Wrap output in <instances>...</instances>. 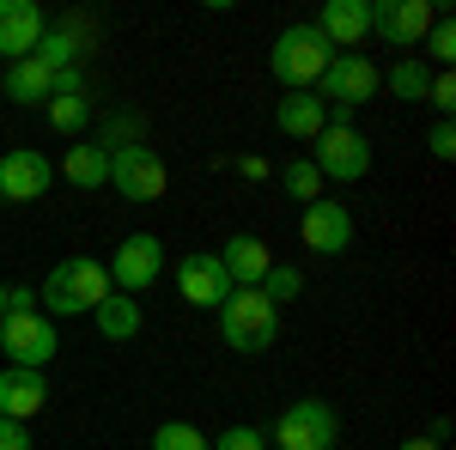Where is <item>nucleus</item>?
<instances>
[{
    "label": "nucleus",
    "mask_w": 456,
    "mask_h": 450,
    "mask_svg": "<svg viewBox=\"0 0 456 450\" xmlns=\"http://www.w3.org/2000/svg\"><path fill=\"white\" fill-rule=\"evenodd\" d=\"M104 274H110V292L141 299L146 286H159V274H165V243L152 238V232H128V238L116 243V256L104 262Z\"/></svg>",
    "instance_id": "obj_8"
},
{
    "label": "nucleus",
    "mask_w": 456,
    "mask_h": 450,
    "mask_svg": "<svg viewBox=\"0 0 456 450\" xmlns=\"http://www.w3.org/2000/svg\"><path fill=\"white\" fill-rule=\"evenodd\" d=\"M43 408H49V378L6 365V372H0V420H25V426H31Z\"/></svg>",
    "instance_id": "obj_17"
},
{
    "label": "nucleus",
    "mask_w": 456,
    "mask_h": 450,
    "mask_svg": "<svg viewBox=\"0 0 456 450\" xmlns=\"http://www.w3.org/2000/svg\"><path fill=\"white\" fill-rule=\"evenodd\" d=\"M384 86L402 98V104H426V86H432V68H426L420 55H402L395 68L384 73Z\"/></svg>",
    "instance_id": "obj_22"
},
{
    "label": "nucleus",
    "mask_w": 456,
    "mask_h": 450,
    "mask_svg": "<svg viewBox=\"0 0 456 450\" xmlns=\"http://www.w3.org/2000/svg\"><path fill=\"white\" fill-rule=\"evenodd\" d=\"M213 256H219V268H225L232 286H262V274L274 268V250L256 238V232H232L225 250H213Z\"/></svg>",
    "instance_id": "obj_16"
},
{
    "label": "nucleus",
    "mask_w": 456,
    "mask_h": 450,
    "mask_svg": "<svg viewBox=\"0 0 456 450\" xmlns=\"http://www.w3.org/2000/svg\"><path fill=\"white\" fill-rule=\"evenodd\" d=\"M256 292H262V299H274V305H292V299L305 292V274H298L292 262H274V268L262 274V286H256Z\"/></svg>",
    "instance_id": "obj_26"
},
{
    "label": "nucleus",
    "mask_w": 456,
    "mask_h": 450,
    "mask_svg": "<svg viewBox=\"0 0 456 450\" xmlns=\"http://www.w3.org/2000/svg\"><path fill=\"white\" fill-rule=\"evenodd\" d=\"M12 311H37V292H31V286H12ZM12 311H6V316H12Z\"/></svg>",
    "instance_id": "obj_34"
},
{
    "label": "nucleus",
    "mask_w": 456,
    "mask_h": 450,
    "mask_svg": "<svg viewBox=\"0 0 456 450\" xmlns=\"http://www.w3.org/2000/svg\"><path fill=\"white\" fill-rule=\"evenodd\" d=\"M49 183H55V165H49L37 146H12V152H0V201L31 208V201L49 195Z\"/></svg>",
    "instance_id": "obj_11"
},
{
    "label": "nucleus",
    "mask_w": 456,
    "mask_h": 450,
    "mask_svg": "<svg viewBox=\"0 0 456 450\" xmlns=\"http://www.w3.org/2000/svg\"><path fill=\"white\" fill-rule=\"evenodd\" d=\"M79 55H86V49H79V31H68V25H49V31H43V43H37V61H43L49 73L73 68Z\"/></svg>",
    "instance_id": "obj_24"
},
{
    "label": "nucleus",
    "mask_w": 456,
    "mask_h": 450,
    "mask_svg": "<svg viewBox=\"0 0 456 450\" xmlns=\"http://www.w3.org/2000/svg\"><path fill=\"white\" fill-rule=\"evenodd\" d=\"M0 353L19 372H43L61 353V335H55V323L43 311H12V316H0Z\"/></svg>",
    "instance_id": "obj_6"
},
{
    "label": "nucleus",
    "mask_w": 456,
    "mask_h": 450,
    "mask_svg": "<svg viewBox=\"0 0 456 450\" xmlns=\"http://www.w3.org/2000/svg\"><path fill=\"white\" fill-rule=\"evenodd\" d=\"M329 61H335V49L316 37V25H286L274 37V49H268V73L286 92H316V79H322Z\"/></svg>",
    "instance_id": "obj_3"
},
{
    "label": "nucleus",
    "mask_w": 456,
    "mask_h": 450,
    "mask_svg": "<svg viewBox=\"0 0 456 450\" xmlns=\"http://www.w3.org/2000/svg\"><path fill=\"white\" fill-rule=\"evenodd\" d=\"M426 146H432V159H456V128H451V122H438V128L426 135Z\"/></svg>",
    "instance_id": "obj_32"
},
{
    "label": "nucleus",
    "mask_w": 456,
    "mask_h": 450,
    "mask_svg": "<svg viewBox=\"0 0 456 450\" xmlns=\"http://www.w3.org/2000/svg\"><path fill=\"white\" fill-rule=\"evenodd\" d=\"M0 450H31V426L25 420H0Z\"/></svg>",
    "instance_id": "obj_31"
},
{
    "label": "nucleus",
    "mask_w": 456,
    "mask_h": 450,
    "mask_svg": "<svg viewBox=\"0 0 456 450\" xmlns=\"http://www.w3.org/2000/svg\"><path fill=\"white\" fill-rule=\"evenodd\" d=\"M432 25L438 0H371V37H384L389 49H420Z\"/></svg>",
    "instance_id": "obj_10"
},
{
    "label": "nucleus",
    "mask_w": 456,
    "mask_h": 450,
    "mask_svg": "<svg viewBox=\"0 0 456 450\" xmlns=\"http://www.w3.org/2000/svg\"><path fill=\"white\" fill-rule=\"evenodd\" d=\"M298 238H305V250H311V256H347L353 213L341 208V201H311V208H305V219H298Z\"/></svg>",
    "instance_id": "obj_13"
},
{
    "label": "nucleus",
    "mask_w": 456,
    "mask_h": 450,
    "mask_svg": "<svg viewBox=\"0 0 456 450\" xmlns=\"http://www.w3.org/2000/svg\"><path fill=\"white\" fill-rule=\"evenodd\" d=\"M110 299V274L98 256H68V262H55L49 280L37 286V311L49 316H92L98 305Z\"/></svg>",
    "instance_id": "obj_1"
},
{
    "label": "nucleus",
    "mask_w": 456,
    "mask_h": 450,
    "mask_svg": "<svg viewBox=\"0 0 456 450\" xmlns=\"http://www.w3.org/2000/svg\"><path fill=\"white\" fill-rule=\"evenodd\" d=\"M274 128L286 140H316L329 128V104L316 98V92H286L281 104H274Z\"/></svg>",
    "instance_id": "obj_18"
},
{
    "label": "nucleus",
    "mask_w": 456,
    "mask_h": 450,
    "mask_svg": "<svg viewBox=\"0 0 456 450\" xmlns=\"http://www.w3.org/2000/svg\"><path fill=\"white\" fill-rule=\"evenodd\" d=\"M110 189L128 195L134 208H152L165 189H171V171L152 146H110Z\"/></svg>",
    "instance_id": "obj_7"
},
{
    "label": "nucleus",
    "mask_w": 456,
    "mask_h": 450,
    "mask_svg": "<svg viewBox=\"0 0 456 450\" xmlns=\"http://www.w3.org/2000/svg\"><path fill=\"white\" fill-rule=\"evenodd\" d=\"M92 323H98V335H104V341H134L146 316H141V299H128V292H110L104 305L92 311Z\"/></svg>",
    "instance_id": "obj_20"
},
{
    "label": "nucleus",
    "mask_w": 456,
    "mask_h": 450,
    "mask_svg": "<svg viewBox=\"0 0 456 450\" xmlns=\"http://www.w3.org/2000/svg\"><path fill=\"white\" fill-rule=\"evenodd\" d=\"M219 341L232 347V353H268V347L281 341V305L274 299H262L256 286H232L225 299H219Z\"/></svg>",
    "instance_id": "obj_2"
},
{
    "label": "nucleus",
    "mask_w": 456,
    "mask_h": 450,
    "mask_svg": "<svg viewBox=\"0 0 456 450\" xmlns=\"http://www.w3.org/2000/svg\"><path fill=\"white\" fill-rule=\"evenodd\" d=\"M208 450H268V432L262 426H225Z\"/></svg>",
    "instance_id": "obj_29"
},
{
    "label": "nucleus",
    "mask_w": 456,
    "mask_h": 450,
    "mask_svg": "<svg viewBox=\"0 0 456 450\" xmlns=\"http://www.w3.org/2000/svg\"><path fill=\"white\" fill-rule=\"evenodd\" d=\"M176 292H183V305H195V311H219V299L232 292V280H225V268H219L213 250H189V256L176 262Z\"/></svg>",
    "instance_id": "obj_12"
},
{
    "label": "nucleus",
    "mask_w": 456,
    "mask_h": 450,
    "mask_svg": "<svg viewBox=\"0 0 456 450\" xmlns=\"http://www.w3.org/2000/svg\"><path fill=\"white\" fill-rule=\"evenodd\" d=\"M420 49H426V61H438V73H451V61H456V25L444 19V12H438V25L426 31Z\"/></svg>",
    "instance_id": "obj_28"
},
{
    "label": "nucleus",
    "mask_w": 456,
    "mask_h": 450,
    "mask_svg": "<svg viewBox=\"0 0 456 450\" xmlns=\"http://www.w3.org/2000/svg\"><path fill=\"white\" fill-rule=\"evenodd\" d=\"M6 98H12V104H49V98H55V73L43 68L37 55L12 61V68H6Z\"/></svg>",
    "instance_id": "obj_19"
},
{
    "label": "nucleus",
    "mask_w": 456,
    "mask_h": 450,
    "mask_svg": "<svg viewBox=\"0 0 456 450\" xmlns=\"http://www.w3.org/2000/svg\"><path fill=\"white\" fill-rule=\"evenodd\" d=\"M281 183H286V195H292V201H305V208L322 201V176H316L311 159H292V165L281 171Z\"/></svg>",
    "instance_id": "obj_25"
},
{
    "label": "nucleus",
    "mask_w": 456,
    "mask_h": 450,
    "mask_svg": "<svg viewBox=\"0 0 456 450\" xmlns=\"http://www.w3.org/2000/svg\"><path fill=\"white\" fill-rule=\"evenodd\" d=\"M426 104L438 110V122H451V110H456V79H451V73H432V86H426Z\"/></svg>",
    "instance_id": "obj_30"
},
{
    "label": "nucleus",
    "mask_w": 456,
    "mask_h": 450,
    "mask_svg": "<svg viewBox=\"0 0 456 450\" xmlns=\"http://www.w3.org/2000/svg\"><path fill=\"white\" fill-rule=\"evenodd\" d=\"M43 31H49V19H43L37 0H0V55H6V68L37 55Z\"/></svg>",
    "instance_id": "obj_14"
},
{
    "label": "nucleus",
    "mask_w": 456,
    "mask_h": 450,
    "mask_svg": "<svg viewBox=\"0 0 456 450\" xmlns=\"http://www.w3.org/2000/svg\"><path fill=\"white\" fill-rule=\"evenodd\" d=\"M378 92H384V68H378L371 55H359V49L335 55V61L322 68V79H316V98L329 110H359V104H371Z\"/></svg>",
    "instance_id": "obj_4"
},
{
    "label": "nucleus",
    "mask_w": 456,
    "mask_h": 450,
    "mask_svg": "<svg viewBox=\"0 0 456 450\" xmlns=\"http://www.w3.org/2000/svg\"><path fill=\"white\" fill-rule=\"evenodd\" d=\"M12 311V286H6V280H0V316Z\"/></svg>",
    "instance_id": "obj_36"
},
{
    "label": "nucleus",
    "mask_w": 456,
    "mask_h": 450,
    "mask_svg": "<svg viewBox=\"0 0 456 450\" xmlns=\"http://www.w3.org/2000/svg\"><path fill=\"white\" fill-rule=\"evenodd\" d=\"M238 176H249V183H262V176H268V159H256V152H249V159H238Z\"/></svg>",
    "instance_id": "obj_33"
},
{
    "label": "nucleus",
    "mask_w": 456,
    "mask_h": 450,
    "mask_svg": "<svg viewBox=\"0 0 456 450\" xmlns=\"http://www.w3.org/2000/svg\"><path fill=\"white\" fill-rule=\"evenodd\" d=\"M311 146H316L311 152L316 176H335V183H365L371 176V140L359 128H322Z\"/></svg>",
    "instance_id": "obj_9"
},
{
    "label": "nucleus",
    "mask_w": 456,
    "mask_h": 450,
    "mask_svg": "<svg viewBox=\"0 0 456 450\" xmlns=\"http://www.w3.org/2000/svg\"><path fill=\"white\" fill-rule=\"evenodd\" d=\"M61 176H68L73 189H110V146H68V159H61Z\"/></svg>",
    "instance_id": "obj_21"
},
{
    "label": "nucleus",
    "mask_w": 456,
    "mask_h": 450,
    "mask_svg": "<svg viewBox=\"0 0 456 450\" xmlns=\"http://www.w3.org/2000/svg\"><path fill=\"white\" fill-rule=\"evenodd\" d=\"M146 450H208V438H201V426H189V420H165Z\"/></svg>",
    "instance_id": "obj_27"
},
{
    "label": "nucleus",
    "mask_w": 456,
    "mask_h": 450,
    "mask_svg": "<svg viewBox=\"0 0 456 450\" xmlns=\"http://www.w3.org/2000/svg\"><path fill=\"white\" fill-rule=\"evenodd\" d=\"M49 128H55V135H86V122H92V98H86V92H61V98H49Z\"/></svg>",
    "instance_id": "obj_23"
},
{
    "label": "nucleus",
    "mask_w": 456,
    "mask_h": 450,
    "mask_svg": "<svg viewBox=\"0 0 456 450\" xmlns=\"http://www.w3.org/2000/svg\"><path fill=\"white\" fill-rule=\"evenodd\" d=\"M274 450H335L341 445V414L322 402V396H305L292 402L281 420H274Z\"/></svg>",
    "instance_id": "obj_5"
},
{
    "label": "nucleus",
    "mask_w": 456,
    "mask_h": 450,
    "mask_svg": "<svg viewBox=\"0 0 456 450\" xmlns=\"http://www.w3.org/2000/svg\"><path fill=\"white\" fill-rule=\"evenodd\" d=\"M402 450H444V445H438V438H408Z\"/></svg>",
    "instance_id": "obj_35"
},
{
    "label": "nucleus",
    "mask_w": 456,
    "mask_h": 450,
    "mask_svg": "<svg viewBox=\"0 0 456 450\" xmlns=\"http://www.w3.org/2000/svg\"><path fill=\"white\" fill-rule=\"evenodd\" d=\"M316 37L335 49V55H347L359 49L365 37H371V0H322V19H316Z\"/></svg>",
    "instance_id": "obj_15"
}]
</instances>
